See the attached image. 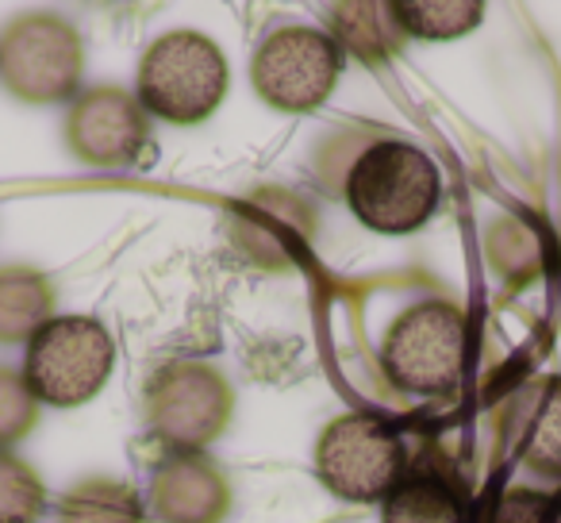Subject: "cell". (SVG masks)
<instances>
[{
	"mask_svg": "<svg viewBox=\"0 0 561 523\" xmlns=\"http://www.w3.org/2000/svg\"><path fill=\"white\" fill-rule=\"evenodd\" d=\"M438 166L420 147L400 139L369 143L346 173L351 212L381 235H408L438 208Z\"/></svg>",
	"mask_w": 561,
	"mask_h": 523,
	"instance_id": "cell-1",
	"label": "cell"
},
{
	"mask_svg": "<svg viewBox=\"0 0 561 523\" xmlns=\"http://www.w3.org/2000/svg\"><path fill=\"white\" fill-rule=\"evenodd\" d=\"M227 81V58L208 35L170 32L142 55L135 101L165 124H201L219 109Z\"/></svg>",
	"mask_w": 561,
	"mask_h": 523,
	"instance_id": "cell-2",
	"label": "cell"
},
{
	"mask_svg": "<svg viewBox=\"0 0 561 523\" xmlns=\"http://www.w3.org/2000/svg\"><path fill=\"white\" fill-rule=\"evenodd\" d=\"M116 343L93 316H50L27 343L24 385L39 405L78 408L104 389Z\"/></svg>",
	"mask_w": 561,
	"mask_h": 523,
	"instance_id": "cell-3",
	"label": "cell"
},
{
	"mask_svg": "<svg viewBox=\"0 0 561 523\" xmlns=\"http://www.w3.org/2000/svg\"><path fill=\"white\" fill-rule=\"evenodd\" d=\"M381 369L397 389L415 397L454 393L466 374V316L450 300H427L389 328Z\"/></svg>",
	"mask_w": 561,
	"mask_h": 523,
	"instance_id": "cell-4",
	"label": "cell"
},
{
	"mask_svg": "<svg viewBox=\"0 0 561 523\" xmlns=\"http://www.w3.org/2000/svg\"><path fill=\"white\" fill-rule=\"evenodd\" d=\"M81 35L62 16L32 12L0 32V86L27 104L70 101L81 86Z\"/></svg>",
	"mask_w": 561,
	"mask_h": 523,
	"instance_id": "cell-5",
	"label": "cell"
},
{
	"mask_svg": "<svg viewBox=\"0 0 561 523\" xmlns=\"http://www.w3.org/2000/svg\"><path fill=\"white\" fill-rule=\"evenodd\" d=\"M316 474L354 504L385 500L404 477V443L377 416H339L316 446Z\"/></svg>",
	"mask_w": 561,
	"mask_h": 523,
	"instance_id": "cell-6",
	"label": "cell"
},
{
	"mask_svg": "<svg viewBox=\"0 0 561 523\" xmlns=\"http://www.w3.org/2000/svg\"><path fill=\"white\" fill-rule=\"evenodd\" d=\"M343 50L320 27H277L250 62L254 93L277 112H312L331 96Z\"/></svg>",
	"mask_w": 561,
	"mask_h": 523,
	"instance_id": "cell-7",
	"label": "cell"
},
{
	"mask_svg": "<svg viewBox=\"0 0 561 523\" xmlns=\"http://www.w3.org/2000/svg\"><path fill=\"white\" fill-rule=\"evenodd\" d=\"M66 143L89 166H131L147 147V116L124 89H89L66 116Z\"/></svg>",
	"mask_w": 561,
	"mask_h": 523,
	"instance_id": "cell-8",
	"label": "cell"
},
{
	"mask_svg": "<svg viewBox=\"0 0 561 523\" xmlns=\"http://www.w3.org/2000/svg\"><path fill=\"white\" fill-rule=\"evenodd\" d=\"M231 397L208 369H170L162 382L150 389V423L162 431L170 443L196 446L224 423Z\"/></svg>",
	"mask_w": 561,
	"mask_h": 523,
	"instance_id": "cell-9",
	"label": "cell"
},
{
	"mask_svg": "<svg viewBox=\"0 0 561 523\" xmlns=\"http://www.w3.org/2000/svg\"><path fill=\"white\" fill-rule=\"evenodd\" d=\"M55 312V289L32 266L0 270V343H32Z\"/></svg>",
	"mask_w": 561,
	"mask_h": 523,
	"instance_id": "cell-10",
	"label": "cell"
},
{
	"mask_svg": "<svg viewBox=\"0 0 561 523\" xmlns=\"http://www.w3.org/2000/svg\"><path fill=\"white\" fill-rule=\"evenodd\" d=\"M381 523H466V508L438 477H400L385 497Z\"/></svg>",
	"mask_w": 561,
	"mask_h": 523,
	"instance_id": "cell-11",
	"label": "cell"
},
{
	"mask_svg": "<svg viewBox=\"0 0 561 523\" xmlns=\"http://www.w3.org/2000/svg\"><path fill=\"white\" fill-rule=\"evenodd\" d=\"M385 12H389V4H343V9L331 12V39L339 43V50H351V55L366 58V62H374V58H385L397 50L400 43V24L397 20H381Z\"/></svg>",
	"mask_w": 561,
	"mask_h": 523,
	"instance_id": "cell-12",
	"label": "cell"
},
{
	"mask_svg": "<svg viewBox=\"0 0 561 523\" xmlns=\"http://www.w3.org/2000/svg\"><path fill=\"white\" fill-rule=\"evenodd\" d=\"M58 523H142L139 497L119 481H85L66 492Z\"/></svg>",
	"mask_w": 561,
	"mask_h": 523,
	"instance_id": "cell-13",
	"label": "cell"
},
{
	"mask_svg": "<svg viewBox=\"0 0 561 523\" xmlns=\"http://www.w3.org/2000/svg\"><path fill=\"white\" fill-rule=\"evenodd\" d=\"M400 32L415 39H458L473 32L484 16V4L477 0H443V4H392Z\"/></svg>",
	"mask_w": 561,
	"mask_h": 523,
	"instance_id": "cell-14",
	"label": "cell"
},
{
	"mask_svg": "<svg viewBox=\"0 0 561 523\" xmlns=\"http://www.w3.org/2000/svg\"><path fill=\"white\" fill-rule=\"evenodd\" d=\"M211 474L201 469L196 462H181L170 466L158 477V508L162 515H170L173 523H201L211 515Z\"/></svg>",
	"mask_w": 561,
	"mask_h": 523,
	"instance_id": "cell-15",
	"label": "cell"
},
{
	"mask_svg": "<svg viewBox=\"0 0 561 523\" xmlns=\"http://www.w3.org/2000/svg\"><path fill=\"white\" fill-rule=\"evenodd\" d=\"M47 492L27 462L0 451V523H39Z\"/></svg>",
	"mask_w": 561,
	"mask_h": 523,
	"instance_id": "cell-16",
	"label": "cell"
},
{
	"mask_svg": "<svg viewBox=\"0 0 561 523\" xmlns=\"http://www.w3.org/2000/svg\"><path fill=\"white\" fill-rule=\"evenodd\" d=\"M39 420V400L27 393L24 374L0 366V451L27 435Z\"/></svg>",
	"mask_w": 561,
	"mask_h": 523,
	"instance_id": "cell-17",
	"label": "cell"
},
{
	"mask_svg": "<svg viewBox=\"0 0 561 523\" xmlns=\"http://www.w3.org/2000/svg\"><path fill=\"white\" fill-rule=\"evenodd\" d=\"M530 462L538 469H550V474H561V393H553L546 400L542 416H538L535 439H530Z\"/></svg>",
	"mask_w": 561,
	"mask_h": 523,
	"instance_id": "cell-18",
	"label": "cell"
},
{
	"mask_svg": "<svg viewBox=\"0 0 561 523\" xmlns=\"http://www.w3.org/2000/svg\"><path fill=\"white\" fill-rule=\"evenodd\" d=\"M542 497H530V492H512V497L500 504L496 523H538L542 520Z\"/></svg>",
	"mask_w": 561,
	"mask_h": 523,
	"instance_id": "cell-19",
	"label": "cell"
}]
</instances>
